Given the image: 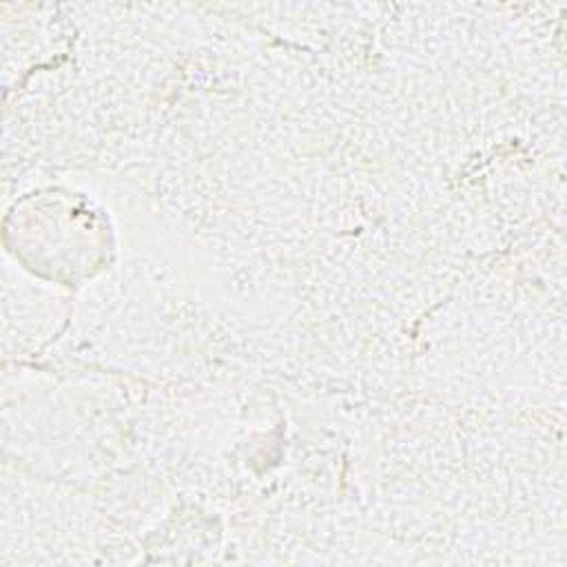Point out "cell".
<instances>
[{"instance_id": "cell-1", "label": "cell", "mask_w": 567, "mask_h": 567, "mask_svg": "<svg viewBox=\"0 0 567 567\" xmlns=\"http://www.w3.org/2000/svg\"><path fill=\"white\" fill-rule=\"evenodd\" d=\"M4 252L33 279L75 290L117 259L109 210L69 184L35 186L18 195L2 219Z\"/></svg>"}]
</instances>
